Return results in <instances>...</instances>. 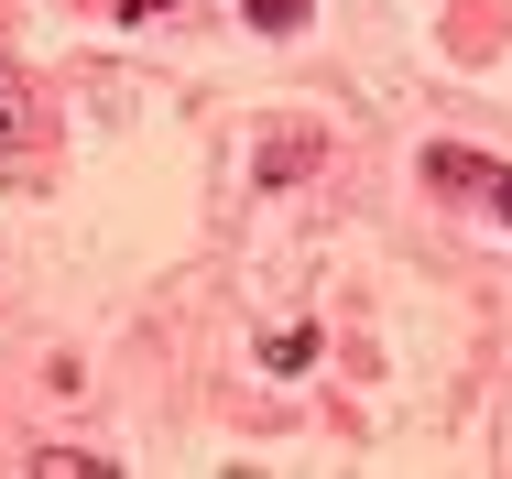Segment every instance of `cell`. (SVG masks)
I'll use <instances>...</instances> for the list:
<instances>
[{
  "instance_id": "1",
  "label": "cell",
  "mask_w": 512,
  "mask_h": 479,
  "mask_svg": "<svg viewBox=\"0 0 512 479\" xmlns=\"http://www.w3.org/2000/svg\"><path fill=\"white\" fill-rule=\"evenodd\" d=\"M306 164H316V142H306V131H284V142H273V153H262V175H273V186H295V175H306Z\"/></svg>"
},
{
  "instance_id": "2",
  "label": "cell",
  "mask_w": 512,
  "mask_h": 479,
  "mask_svg": "<svg viewBox=\"0 0 512 479\" xmlns=\"http://www.w3.org/2000/svg\"><path fill=\"white\" fill-rule=\"evenodd\" d=\"M262 360H273V371H306V360H316V327H273Z\"/></svg>"
},
{
  "instance_id": "3",
  "label": "cell",
  "mask_w": 512,
  "mask_h": 479,
  "mask_svg": "<svg viewBox=\"0 0 512 479\" xmlns=\"http://www.w3.org/2000/svg\"><path fill=\"white\" fill-rule=\"evenodd\" d=\"M22 131H33V98H22V77L0 66V142H22Z\"/></svg>"
},
{
  "instance_id": "4",
  "label": "cell",
  "mask_w": 512,
  "mask_h": 479,
  "mask_svg": "<svg viewBox=\"0 0 512 479\" xmlns=\"http://www.w3.org/2000/svg\"><path fill=\"white\" fill-rule=\"evenodd\" d=\"M33 469H77V479H109L99 447H33Z\"/></svg>"
},
{
  "instance_id": "5",
  "label": "cell",
  "mask_w": 512,
  "mask_h": 479,
  "mask_svg": "<svg viewBox=\"0 0 512 479\" xmlns=\"http://www.w3.org/2000/svg\"><path fill=\"white\" fill-rule=\"evenodd\" d=\"M240 22H262V33H295V22H306V0H240Z\"/></svg>"
},
{
  "instance_id": "6",
  "label": "cell",
  "mask_w": 512,
  "mask_h": 479,
  "mask_svg": "<svg viewBox=\"0 0 512 479\" xmlns=\"http://www.w3.org/2000/svg\"><path fill=\"white\" fill-rule=\"evenodd\" d=\"M480 196L502 207V229H512V164H491V186H480Z\"/></svg>"
},
{
  "instance_id": "7",
  "label": "cell",
  "mask_w": 512,
  "mask_h": 479,
  "mask_svg": "<svg viewBox=\"0 0 512 479\" xmlns=\"http://www.w3.org/2000/svg\"><path fill=\"white\" fill-rule=\"evenodd\" d=\"M164 11H175V0H120V22H164Z\"/></svg>"
}]
</instances>
